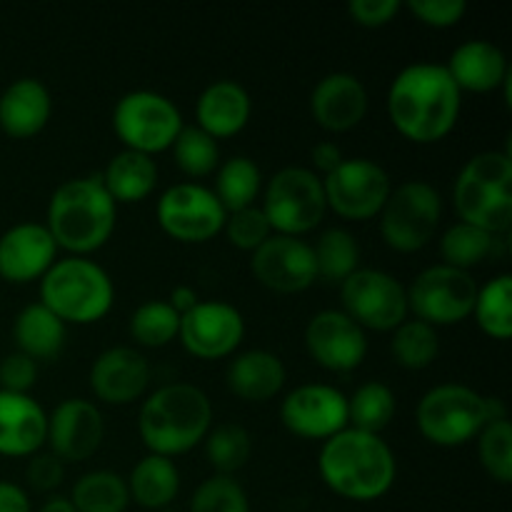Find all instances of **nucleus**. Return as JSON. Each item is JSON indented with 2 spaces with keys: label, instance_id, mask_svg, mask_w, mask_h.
I'll return each mask as SVG.
<instances>
[{
  "label": "nucleus",
  "instance_id": "obj_1",
  "mask_svg": "<svg viewBox=\"0 0 512 512\" xmlns=\"http://www.w3.org/2000/svg\"><path fill=\"white\" fill-rule=\"evenodd\" d=\"M388 118L413 143H438L455 128L463 93L440 63H410L388 88Z\"/></svg>",
  "mask_w": 512,
  "mask_h": 512
},
{
  "label": "nucleus",
  "instance_id": "obj_2",
  "mask_svg": "<svg viewBox=\"0 0 512 512\" xmlns=\"http://www.w3.org/2000/svg\"><path fill=\"white\" fill-rule=\"evenodd\" d=\"M318 473L328 490L355 503H373L390 493L398 475L393 448L380 435L345 428L318 453Z\"/></svg>",
  "mask_w": 512,
  "mask_h": 512
},
{
  "label": "nucleus",
  "instance_id": "obj_3",
  "mask_svg": "<svg viewBox=\"0 0 512 512\" xmlns=\"http://www.w3.org/2000/svg\"><path fill=\"white\" fill-rule=\"evenodd\" d=\"M213 428V403L193 383H168L143 400L138 433L148 453L173 460L198 448Z\"/></svg>",
  "mask_w": 512,
  "mask_h": 512
},
{
  "label": "nucleus",
  "instance_id": "obj_4",
  "mask_svg": "<svg viewBox=\"0 0 512 512\" xmlns=\"http://www.w3.org/2000/svg\"><path fill=\"white\" fill-rule=\"evenodd\" d=\"M118 220V203L100 183V175L70 178L53 190L45 213V228L55 245L70 255H83L103 248Z\"/></svg>",
  "mask_w": 512,
  "mask_h": 512
},
{
  "label": "nucleus",
  "instance_id": "obj_5",
  "mask_svg": "<svg viewBox=\"0 0 512 512\" xmlns=\"http://www.w3.org/2000/svg\"><path fill=\"white\" fill-rule=\"evenodd\" d=\"M453 203L463 223L505 235L512 225V158L508 150H483L460 168Z\"/></svg>",
  "mask_w": 512,
  "mask_h": 512
},
{
  "label": "nucleus",
  "instance_id": "obj_6",
  "mask_svg": "<svg viewBox=\"0 0 512 512\" xmlns=\"http://www.w3.org/2000/svg\"><path fill=\"white\" fill-rule=\"evenodd\" d=\"M40 303L65 325L98 323L115 303L113 278L95 260L68 255L40 278Z\"/></svg>",
  "mask_w": 512,
  "mask_h": 512
},
{
  "label": "nucleus",
  "instance_id": "obj_7",
  "mask_svg": "<svg viewBox=\"0 0 512 512\" xmlns=\"http://www.w3.org/2000/svg\"><path fill=\"white\" fill-rule=\"evenodd\" d=\"M420 435L438 448H460L488 425V403L478 390L460 383L430 388L415 410Z\"/></svg>",
  "mask_w": 512,
  "mask_h": 512
},
{
  "label": "nucleus",
  "instance_id": "obj_8",
  "mask_svg": "<svg viewBox=\"0 0 512 512\" xmlns=\"http://www.w3.org/2000/svg\"><path fill=\"white\" fill-rule=\"evenodd\" d=\"M260 210L275 235L303 238L305 233L318 228L328 210L323 178L303 165L280 168L263 188Z\"/></svg>",
  "mask_w": 512,
  "mask_h": 512
},
{
  "label": "nucleus",
  "instance_id": "obj_9",
  "mask_svg": "<svg viewBox=\"0 0 512 512\" xmlns=\"http://www.w3.org/2000/svg\"><path fill=\"white\" fill-rule=\"evenodd\" d=\"M380 235L398 253H418L438 233L443 195L428 180H405L390 190L380 210Z\"/></svg>",
  "mask_w": 512,
  "mask_h": 512
},
{
  "label": "nucleus",
  "instance_id": "obj_10",
  "mask_svg": "<svg viewBox=\"0 0 512 512\" xmlns=\"http://www.w3.org/2000/svg\"><path fill=\"white\" fill-rule=\"evenodd\" d=\"M113 130L125 150H135L153 158L155 153L173 148L183 115L178 105L155 90H130L113 105Z\"/></svg>",
  "mask_w": 512,
  "mask_h": 512
},
{
  "label": "nucleus",
  "instance_id": "obj_11",
  "mask_svg": "<svg viewBox=\"0 0 512 512\" xmlns=\"http://www.w3.org/2000/svg\"><path fill=\"white\" fill-rule=\"evenodd\" d=\"M405 293H408V313H413L415 320H423L433 328L455 325L473 315L478 280L473 278V273L438 263L420 270Z\"/></svg>",
  "mask_w": 512,
  "mask_h": 512
},
{
  "label": "nucleus",
  "instance_id": "obj_12",
  "mask_svg": "<svg viewBox=\"0 0 512 512\" xmlns=\"http://www.w3.org/2000/svg\"><path fill=\"white\" fill-rule=\"evenodd\" d=\"M343 313L363 330L393 333L408 320V293L395 275L380 268H358L340 283Z\"/></svg>",
  "mask_w": 512,
  "mask_h": 512
},
{
  "label": "nucleus",
  "instance_id": "obj_13",
  "mask_svg": "<svg viewBox=\"0 0 512 512\" xmlns=\"http://www.w3.org/2000/svg\"><path fill=\"white\" fill-rule=\"evenodd\" d=\"M325 203L345 220H370L383 210L393 180L370 158H345L333 173L323 175Z\"/></svg>",
  "mask_w": 512,
  "mask_h": 512
},
{
  "label": "nucleus",
  "instance_id": "obj_14",
  "mask_svg": "<svg viewBox=\"0 0 512 512\" xmlns=\"http://www.w3.org/2000/svg\"><path fill=\"white\" fill-rule=\"evenodd\" d=\"M155 218L165 235L180 243H205L223 233L228 213L213 188L200 183H175L155 203Z\"/></svg>",
  "mask_w": 512,
  "mask_h": 512
},
{
  "label": "nucleus",
  "instance_id": "obj_15",
  "mask_svg": "<svg viewBox=\"0 0 512 512\" xmlns=\"http://www.w3.org/2000/svg\"><path fill=\"white\" fill-rule=\"evenodd\" d=\"M280 423L305 440H328L348 428V395L328 383H303L280 403Z\"/></svg>",
  "mask_w": 512,
  "mask_h": 512
},
{
  "label": "nucleus",
  "instance_id": "obj_16",
  "mask_svg": "<svg viewBox=\"0 0 512 512\" xmlns=\"http://www.w3.org/2000/svg\"><path fill=\"white\" fill-rule=\"evenodd\" d=\"M245 338V318L225 300H198L195 308L180 315L178 340L193 358H228Z\"/></svg>",
  "mask_w": 512,
  "mask_h": 512
},
{
  "label": "nucleus",
  "instance_id": "obj_17",
  "mask_svg": "<svg viewBox=\"0 0 512 512\" xmlns=\"http://www.w3.org/2000/svg\"><path fill=\"white\" fill-rule=\"evenodd\" d=\"M305 350L310 358L333 373L360 368L368 355V333L343 310H320L305 325Z\"/></svg>",
  "mask_w": 512,
  "mask_h": 512
},
{
  "label": "nucleus",
  "instance_id": "obj_18",
  "mask_svg": "<svg viewBox=\"0 0 512 512\" xmlns=\"http://www.w3.org/2000/svg\"><path fill=\"white\" fill-rule=\"evenodd\" d=\"M253 278L273 293H303L318 280L310 243L290 235H270L250 258Z\"/></svg>",
  "mask_w": 512,
  "mask_h": 512
},
{
  "label": "nucleus",
  "instance_id": "obj_19",
  "mask_svg": "<svg viewBox=\"0 0 512 512\" xmlns=\"http://www.w3.org/2000/svg\"><path fill=\"white\" fill-rule=\"evenodd\" d=\"M105 438V420L98 405L83 398L60 400L48 415L45 445L63 463L93 458Z\"/></svg>",
  "mask_w": 512,
  "mask_h": 512
},
{
  "label": "nucleus",
  "instance_id": "obj_20",
  "mask_svg": "<svg viewBox=\"0 0 512 512\" xmlns=\"http://www.w3.org/2000/svg\"><path fill=\"white\" fill-rule=\"evenodd\" d=\"M58 260V245L45 223H15L0 235V278L13 285L40 280Z\"/></svg>",
  "mask_w": 512,
  "mask_h": 512
},
{
  "label": "nucleus",
  "instance_id": "obj_21",
  "mask_svg": "<svg viewBox=\"0 0 512 512\" xmlns=\"http://www.w3.org/2000/svg\"><path fill=\"white\" fill-rule=\"evenodd\" d=\"M90 390L105 405H130L150 385V363L140 350L115 345L103 350L90 365Z\"/></svg>",
  "mask_w": 512,
  "mask_h": 512
},
{
  "label": "nucleus",
  "instance_id": "obj_22",
  "mask_svg": "<svg viewBox=\"0 0 512 512\" xmlns=\"http://www.w3.org/2000/svg\"><path fill=\"white\" fill-rule=\"evenodd\" d=\"M313 120L328 133H348L368 113V90L363 80L345 70L323 75L310 93Z\"/></svg>",
  "mask_w": 512,
  "mask_h": 512
},
{
  "label": "nucleus",
  "instance_id": "obj_23",
  "mask_svg": "<svg viewBox=\"0 0 512 512\" xmlns=\"http://www.w3.org/2000/svg\"><path fill=\"white\" fill-rule=\"evenodd\" d=\"M48 413L30 395L0 390V455L30 458L45 445Z\"/></svg>",
  "mask_w": 512,
  "mask_h": 512
},
{
  "label": "nucleus",
  "instance_id": "obj_24",
  "mask_svg": "<svg viewBox=\"0 0 512 512\" xmlns=\"http://www.w3.org/2000/svg\"><path fill=\"white\" fill-rule=\"evenodd\" d=\"M250 113H253V100L245 85L228 78L205 85L195 103L198 128L215 140L238 135L248 125Z\"/></svg>",
  "mask_w": 512,
  "mask_h": 512
},
{
  "label": "nucleus",
  "instance_id": "obj_25",
  "mask_svg": "<svg viewBox=\"0 0 512 512\" xmlns=\"http://www.w3.org/2000/svg\"><path fill=\"white\" fill-rule=\"evenodd\" d=\"M53 113V98L43 80L18 78L0 93V130L13 140L38 135Z\"/></svg>",
  "mask_w": 512,
  "mask_h": 512
},
{
  "label": "nucleus",
  "instance_id": "obj_26",
  "mask_svg": "<svg viewBox=\"0 0 512 512\" xmlns=\"http://www.w3.org/2000/svg\"><path fill=\"white\" fill-rule=\"evenodd\" d=\"M450 78L455 85L468 93H490V90L503 88L505 80L510 78V65L503 50L495 43L483 38L465 40L450 53L448 63Z\"/></svg>",
  "mask_w": 512,
  "mask_h": 512
},
{
  "label": "nucleus",
  "instance_id": "obj_27",
  "mask_svg": "<svg viewBox=\"0 0 512 512\" xmlns=\"http://www.w3.org/2000/svg\"><path fill=\"white\" fill-rule=\"evenodd\" d=\"M288 370L280 355L253 348L238 353L225 370V385L235 398L245 403H268L283 390Z\"/></svg>",
  "mask_w": 512,
  "mask_h": 512
},
{
  "label": "nucleus",
  "instance_id": "obj_28",
  "mask_svg": "<svg viewBox=\"0 0 512 512\" xmlns=\"http://www.w3.org/2000/svg\"><path fill=\"white\" fill-rule=\"evenodd\" d=\"M68 325L50 313L40 300L25 305L13 320V340L18 353L38 360H55L65 348Z\"/></svg>",
  "mask_w": 512,
  "mask_h": 512
},
{
  "label": "nucleus",
  "instance_id": "obj_29",
  "mask_svg": "<svg viewBox=\"0 0 512 512\" xmlns=\"http://www.w3.org/2000/svg\"><path fill=\"white\" fill-rule=\"evenodd\" d=\"M100 183L115 203H140L158 185V165L150 155L123 148L108 160Z\"/></svg>",
  "mask_w": 512,
  "mask_h": 512
},
{
  "label": "nucleus",
  "instance_id": "obj_30",
  "mask_svg": "<svg viewBox=\"0 0 512 512\" xmlns=\"http://www.w3.org/2000/svg\"><path fill=\"white\" fill-rule=\"evenodd\" d=\"M128 493L133 503L145 510L168 508L180 493V470L178 465L163 455L148 453L140 458L130 470Z\"/></svg>",
  "mask_w": 512,
  "mask_h": 512
},
{
  "label": "nucleus",
  "instance_id": "obj_31",
  "mask_svg": "<svg viewBox=\"0 0 512 512\" xmlns=\"http://www.w3.org/2000/svg\"><path fill=\"white\" fill-rule=\"evenodd\" d=\"M263 190V173L258 163L248 155H233L223 160L215 170V198L225 208V213H235L255 205V198Z\"/></svg>",
  "mask_w": 512,
  "mask_h": 512
},
{
  "label": "nucleus",
  "instance_id": "obj_32",
  "mask_svg": "<svg viewBox=\"0 0 512 512\" xmlns=\"http://www.w3.org/2000/svg\"><path fill=\"white\" fill-rule=\"evenodd\" d=\"M68 500L75 512H125L130 493L123 475L113 470H90L80 475Z\"/></svg>",
  "mask_w": 512,
  "mask_h": 512
},
{
  "label": "nucleus",
  "instance_id": "obj_33",
  "mask_svg": "<svg viewBox=\"0 0 512 512\" xmlns=\"http://www.w3.org/2000/svg\"><path fill=\"white\" fill-rule=\"evenodd\" d=\"M398 400L383 380H368L358 385L348 398V428L380 435L395 418Z\"/></svg>",
  "mask_w": 512,
  "mask_h": 512
},
{
  "label": "nucleus",
  "instance_id": "obj_34",
  "mask_svg": "<svg viewBox=\"0 0 512 512\" xmlns=\"http://www.w3.org/2000/svg\"><path fill=\"white\" fill-rule=\"evenodd\" d=\"M310 248L315 258V273L328 283L340 285L360 268V245L350 230L328 228Z\"/></svg>",
  "mask_w": 512,
  "mask_h": 512
},
{
  "label": "nucleus",
  "instance_id": "obj_35",
  "mask_svg": "<svg viewBox=\"0 0 512 512\" xmlns=\"http://www.w3.org/2000/svg\"><path fill=\"white\" fill-rule=\"evenodd\" d=\"M475 323L485 335L508 340L512 335V278L508 273L495 275L485 285H478L473 305Z\"/></svg>",
  "mask_w": 512,
  "mask_h": 512
},
{
  "label": "nucleus",
  "instance_id": "obj_36",
  "mask_svg": "<svg viewBox=\"0 0 512 512\" xmlns=\"http://www.w3.org/2000/svg\"><path fill=\"white\" fill-rule=\"evenodd\" d=\"M495 243H498V235L458 220L440 238V255H443L445 265L470 273V268L490 258Z\"/></svg>",
  "mask_w": 512,
  "mask_h": 512
},
{
  "label": "nucleus",
  "instance_id": "obj_37",
  "mask_svg": "<svg viewBox=\"0 0 512 512\" xmlns=\"http://www.w3.org/2000/svg\"><path fill=\"white\" fill-rule=\"evenodd\" d=\"M390 353L395 363L405 370H423L435 363L440 353L438 330L423 320L408 318L393 330L390 340Z\"/></svg>",
  "mask_w": 512,
  "mask_h": 512
},
{
  "label": "nucleus",
  "instance_id": "obj_38",
  "mask_svg": "<svg viewBox=\"0 0 512 512\" xmlns=\"http://www.w3.org/2000/svg\"><path fill=\"white\" fill-rule=\"evenodd\" d=\"M205 458L215 475H235L245 468L253 455V438L248 430L238 423H225L218 428H210L205 435Z\"/></svg>",
  "mask_w": 512,
  "mask_h": 512
},
{
  "label": "nucleus",
  "instance_id": "obj_39",
  "mask_svg": "<svg viewBox=\"0 0 512 512\" xmlns=\"http://www.w3.org/2000/svg\"><path fill=\"white\" fill-rule=\"evenodd\" d=\"M180 315L170 308L168 300H145L133 310L128 323L130 338L143 348H165L178 338Z\"/></svg>",
  "mask_w": 512,
  "mask_h": 512
},
{
  "label": "nucleus",
  "instance_id": "obj_40",
  "mask_svg": "<svg viewBox=\"0 0 512 512\" xmlns=\"http://www.w3.org/2000/svg\"><path fill=\"white\" fill-rule=\"evenodd\" d=\"M170 150H173L175 165L188 178H208L220 165L218 140L210 138L198 125H183Z\"/></svg>",
  "mask_w": 512,
  "mask_h": 512
},
{
  "label": "nucleus",
  "instance_id": "obj_41",
  "mask_svg": "<svg viewBox=\"0 0 512 512\" xmlns=\"http://www.w3.org/2000/svg\"><path fill=\"white\" fill-rule=\"evenodd\" d=\"M478 458L485 473L498 483L512 480V425L510 420H493L478 433Z\"/></svg>",
  "mask_w": 512,
  "mask_h": 512
},
{
  "label": "nucleus",
  "instance_id": "obj_42",
  "mask_svg": "<svg viewBox=\"0 0 512 512\" xmlns=\"http://www.w3.org/2000/svg\"><path fill=\"white\" fill-rule=\"evenodd\" d=\"M190 512H250V500L233 475H210L195 488Z\"/></svg>",
  "mask_w": 512,
  "mask_h": 512
},
{
  "label": "nucleus",
  "instance_id": "obj_43",
  "mask_svg": "<svg viewBox=\"0 0 512 512\" xmlns=\"http://www.w3.org/2000/svg\"><path fill=\"white\" fill-rule=\"evenodd\" d=\"M223 233L230 245H235L238 250L253 253V250H258L260 245L273 235V230H270V223L268 218H265L263 210H260V205H250V208L228 213Z\"/></svg>",
  "mask_w": 512,
  "mask_h": 512
},
{
  "label": "nucleus",
  "instance_id": "obj_44",
  "mask_svg": "<svg viewBox=\"0 0 512 512\" xmlns=\"http://www.w3.org/2000/svg\"><path fill=\"white\" fill-rule=\"evenodd\" d=\"M403 5L428 28H453L468 13L465 0H408Z\"/></svg>",
  "mask_w": 512,
  "mask_h": 512
},
{
  "label": "nucleus",
  "instance_id": "obj_45",
  "mask_svg": "<svg viewBox=\"0 0 512 512\" xmlns=\"http://www.w3.org/2000/svg\"><path fill=\"white\" fill-rule=\"evenodd\" d=\"M65 478V463L60 458H55L50 450H38L35 455H30L28 465H25V483L35 493H50V490L60 488Z\"/></svg>",
  "mask_w": 512,
  "mask_h": 512
},
{
  "label": "nucleus",
  "instance_id": "obj_46",
  "mask_svg": "<svg viewBox=\"0 0 512 512\" xmlns=\"http://www.w3.org/2000/svg\"><path fill=\"white\" fill-rule=\"evenodd\" d=\"M38 380V363L23 353H10L0 360V390L5 393L28 395Z\"/></svg>",
  "mask_w": 512,
  "mask_h": 512
},
{
  "label": "nucleus",
  "instance_id": "obj_47",
  "mask_svg": "<svg viewBox=\"0 0 512 512\" xmlns=\"http://www.w3.org/2000/svg\"><path fill=\"white\" fill-rule=\"evenodd\" d=\"M403 10L400 0H350L348 15L363 28H383Z\"/></svg>",
  "mask_w": 512,
  "mask_h": 512
},
{
  "label": "nucleus",
  "instance_id": "obj_48",
  "mask_svg": "<svg viewBox=\"0 0 512 512\" xmlns=\"http://www.w3.org/2000/svg\"><path fill=\"white\" fill-rule=\"evenodd\" d=\"M310 160H313L315 170H320L323 175H328V173H333L340 163H343L345 155H343V150H340L338 143H333V140H320V143L313 145V150H310Z\"/></svg>",
  "mask_w": 512,
  "mask_h": 512
},
{
  "label": "nucleus",
  "instance_id": "obj_49",
  "mask_svg": "<svg viewBox=\"0 0 512 512\" xmlns=\"http://www.w3.org/2000/svg\"><path fill=\"white\" fill-rule=\"evenodd\" d=\"M0 512H33L28 493L20 485L0 480Z\"/></svg>",
  "mask_w": 512,
  "mask_h": 512
},
{
  "label": "nucleus",
  "instance_id": "obj_50",
  "mask_svg": "<svg viewBox=\"0 0 512 512\" xmlns=\"http://www.w3.org/2000/svg\"><path fill=\"white\" fill-rule=\"evenodd\" d=\"M198 293H195L193 285H175L173 293H170L168 303L170 308L175 310L178 315H185L190 308H195V303H198Z\"/></svg>",
  "mask_w": 512,
  "mask_h": 512
},
{
  "label": "nucleus",
  "instance_id": "obj_51",
  "mask_svg": "<svg viewBox=\"0 0 512 512\" xmlns=\"http://www.w3.org/2000/svg\"><path fill=\"white\" fill-rule=\"evenodd\" d=\"M35 512H75V508L70 505L68 498H50Z\"/></svg>",
  "mask_w": 512,
  "mask_h": 512
}]
</instances>
